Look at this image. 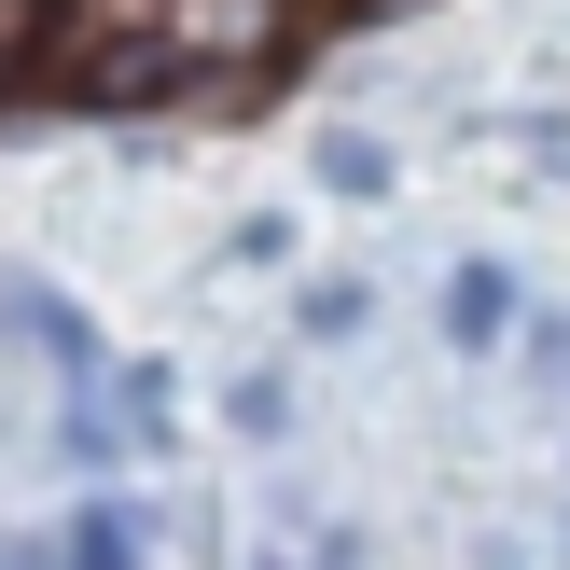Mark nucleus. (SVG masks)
Returning a JSON list of instances; mask_svg holds the SVG:
<instances>
[{
	"instance_id": "obj_6",
	"label": "nucleus",
	"mask_w": 570,
	"mask_h": 570,
	"mask_svg": "<svg viewBox=\"0 0 570 570\" xmlns=\"http://www.w3.org/2000/svg\"><path fill=\"white\" fill-rule=\"evenodd\" d=\"M70 570H139V515L126 501H98V515L70 529Z\"/></svg>"
},
{
	"instance_id": "obj_1",
	"label": "nucleus",
	"mask_w": 570,
	"mask_h": 570,
	"mask_svg": "<svg viewBox=\"0 0 570 570\" xmlns=\"http://www.w3.org/2000/svg\"><path fill=\"white\" fill-rule=\"evenodd\" d=\"M70 83L98 111H139V98L181 83V42H167V28H83V42H70Z\"/></svg>"
},
{
	"instance_id": "obj_3",
	"label": "nucleus",
	"mask_w": 570,
	"mask_h": 570,
	"mask_svg": "<svg viewBox=\"0 0 570 570\" xmlns=\"http://www.w3.org/2000/svg\"><path fill=\"white\" fill-rule=\"evenodd\" d=\"M0 321H14L28 348L56 362V376H98V334H83V306H70V293H42V278H0Z\"/></svg>"
},
{
	"instance_id": "obj_9",
	"label": "nucleus",
	"mask_w": 570,
	"mask_h": 570,
	"mask_svg": "<svg viewBox=\"0 0 570 570\" xmlns=\"http://www.w3.org/2000/svg\"><path fill=\"white\" fill-rule=\"evenodd\" d=\"M223 417H237V432H278V417H293V390H278V376H237V404H223Z\"/></svg>"
},
{
	"instance_id": "obj_7",
	"label": "nucleus",
	"mask_w": 570,
	"mask_h": 570,
	"mask_svg": "<svg viewBox=\"0 0 570 570\" xmlns=\"http://www.w3.org/2000/svg\"><path fill=\"white\" fill-rule=\"evenodd\" d=\"M321 181L334 195H390V154H376V139H321Z\"/></svg>"
},
{
	"instance_id": "obj_8",
	"label": "nucleus",
	"mask_w": 570,
	"mask_h": 570,
	"mask_svg": "<svg viewBox=\"0 0 570 570\" xmlns=\"http://www.w3.org/2000/svg\"><path fill=\"white\" fill-rule=\"evenodd\" d=\"M306 334H362V278H321L306 293Z\"/></svg>"
},
{
	"instance_id": "obj_10",
	"label": "nucleus",
	"mask_w": 570,
	"mask_h": 570,
	"mask_svg": "<svg viewBox=\"0 0 570 570\" xmlns=\"http://www.w3.org/2000/svg\"><path fill=\"white\" fill-rule=\"evenodd\" d=\"M529 376H570V321L557 306H529Z\"/></svg>"
},
{
	"instance_id": "obj_4",
	"label": "nucleus",
	"mask_w": 570,
	"mask_h": 570,
	"mask_svg": "<svg viewBox=\"0 0 570 570\" xmlns=\"http://www.w3.org/2000/svg\"><path fill=\"white\" fill-rule=\"evenodd\" d=\"M501 321H515V278H501V265L445 278V334H460V348H501Z\"/></svg>"
},
{
	"instance_id": "obj_5",
	"label": "nucleus",
	"mask_w": 570,
	"mask_h": 570,
	"mask_svg": "<svg viewBox=\"0 0 570 570\" xmlns=\"http://www.w3.org/2000/svg\"><path fill=\"white\" fill-rule=\"evenodd\" d=\"M42 42H56V0H0V98L42 70Z\"/></svg>"
},
{
	"instance_id": "obj_2",
	"label": "nucleus",
	"mask_w": 570,
	"mask_h": 570,
	"mask_svg": "<svg viewBox=\"0 0 570 570\" xmlns=\"http://www.w3.org/2000/svg\"><path fill=\"white\" fill-rule=\"evenodd\" d=\"M278 14L293 0H181L167 42H181V70H250V56H278Z\"/></svg>"
},
{
	"instance_id": "obj_11",
	"label": "nucleus",
	"mask_w": 570,
	"mask_h": 570,
	"mask_svg": "<svg viewBox=\"0 0 570 570\" xmlns=\"http://www.w3.org/2000/svg\"><path fill=\"white\" fill-rule=\"evenodd\" d=\"M362 14H417V0H362Z\"/></svg>"
}]
</instances>
